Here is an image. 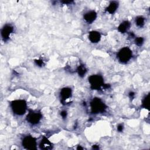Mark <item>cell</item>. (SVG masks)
<instances>
[{"instance_id": "6da1fadb", "label": "cell", "mask_w": 150, "mask_h": 150, "mask_svg": "<svg viewBox=\"0 0 150 150\" xmlns=\"http://www.w3.org/2000/svg\"><path fill=\"white\" fill-rule=\"evenodd\" d=\"M11 107L15 114L22 115L24 114L26 111L27 104L23 100H16L12 101Z\"/></svg>"}, {"instance_id": "7a4b0ae2", "label": "cell", "mask_w": 150, "mask_h": 150, "mask_svg": "<svg viewBox=\"0 0 150 150\" xmlns=\"http://www.w3.org/2000/svg\"><path fill=\"white\" fill-rule=\"evenodd\" d=\"M88 82L92 90H100L101 87L107 88L108 86L104 84V79L101 75L93 74L88 77Z\"/></svg>"}, {"instance_id": "3957f363", "label": "cell", "mask_w": 150, "mask_h": 150, "mask_svg": "<svg viewBox=\"0 0 150 150\" xmlns=\"http://www.w3.org/2000/svg\"><path fill=\"white\" fill-rule=\"evenodd\" d=\"M91 112L94 114L103 112L106 109V105L99 98H94L90 102Z\"/></svg>"}, {"instance_id": "277c9868", "label": "cell", "mask_w": 150, "mask_h": 150, "mask_svg": "<svg viewBox=\"0 0 150 150\" xmlns=\"http://www.w3.org/2000/svg\"><path fill=\"white\" fill-rule=\"evenodd\" d=\"M132 56V51L128 47H124L121 48L117 53V58L122 63H127L131 59Z\"/></svg>"}, {"instance_id": "5b68a950", "label": "cell", "mask_w": 150, "mask_h": 150, "mask_svg": "<svg viewBox=\"0 0 150 150\" xmlns=\"http://www.w3.org/2000/svg\"><path fill=\"white\" fill-rule=\"evenodd\" d=\"M22 144L23 146L27 149H36V139L30 135L25 137L22 140Z\"/></svg>"}, {"instance_id": "8992f818", "label": "cell", "mask_w": 150, "mask_h": 150, "mask_svg": "<svg viewBox=\"0 0 150 150\" xmlns=\"http://www.w3.org/2000/svg\"><path fill=\"white\" fill-rule=\"evenodd\" d=\"M42 115L41 112L34 111H29V112L26 117V120L29 123L32 125H36L42 119Z\"/></svg>"}, {"instance_id": "52a82bcc", "label": "cell", "mask_w": 150, "mask_h": 150, "mask_svg": "<svg viewBox=\"0 0 150 150\" xmlns=\"http://www.w3.org/2000/svg\"><path fill=\"white\" fill-rule=\"evenodd\" d=\"M72 96V91L71 89L69 87L63 88L60 93V97L61 102L62 104H65L67 103V101L70 99Z\"/></svg>"}, {"instance_id": "ba28073f", "label": "cell", "mask_w": 150, "mask_h": 150, "mask_svg": "<svg viewBox=\"0 0 150 150\" xmlns=\"http://www.w3.org/2000/svg\"><path fill=\"white\" fill-rule=\"evenodd\" d=\"M13 32V27L9 25L6 24L1 29V37L4 41H6L9 39L11 34Z\"/></svg>"}, {"instance_id": "9c48e42d", "label": "cell", "mask_w": 150, "mask_h": 150, "mask_svg": "<svg viewBox=\"0 0 150 150\" xmlns=\"http://www.w3.org/2000/svg\"><path fill=\"white\" fill-rule=\"evenodd\" d=\"M97 16V13L96 11H90L86 12V13H84V15L83 16V18L87 23L91 24L96 20Z\"/></svg>"}, {"instance_id": "30bf717a", "label": "cell", "mask_w": 150, "mask_h": 150, "mask_svg": "<svg viewBox=\"0 0 150 150\" xmlns=\"http://www.w3.org/2000/svg\"><path fill=\"white\" fill-rule=\"evenodd\" d=\"M101 37L100 33L96 30L91 31L88 34V39L93 43H98L100 40Z\"/></svg>"}, {"instance_id": "8fae6325", "label": "cell", "mask_w": 150, "mask_h": 150, "mask_svg": "<svg viewBox=\"0 0 150 150\" xmlns=\"http://www.w3.org/2000/svg\"><path fill=\"white\" fill-rule=\"evenodd\" d=\"M131 26V23L128 21H124L120 23L118 27V30L122 33H124L128 31Z\"/></svg>"}, {"instance_id": "7c38bea8", "label": "cell", "mask_w": 150, "mask_h": 150, "mask_svg": "<svg viewBox=\"0 0 150 150\" xmlns=\"http://www.w3.org/2000/svg\"><path fill=\"white\" fill-rule=\"evenodd\" d=\"M39 146L41 149H50L52 148L53 145L52 142H50L48 139L46 137H43L41 140L40 143L39 144Z\"/></svg>"}, {"instance_id": "4fadbf2b", "label": "cell", "mask_w": 150, "mask_h": 150, "mask_svg": "<svg viewBox=\"0 0 150 150\" xmlns=\"http://www.w3.org/2000/svg\"><path fill=\"white\" fill-rule=\"evenodd\" d=\"M118 7V2H117V1H111L109 5L105 9V11L110 13V14H112L114 13L116 10L117 9Z\"/></svg>"}, {"instance_id": "5bb4252c", "label": "cell", "mask_w": 150, "mask_h": 150, "mask_svg": "<svg viewBox=\"0 0 150 150\" xmlns=\"http://www.w3.org/2000/svg\"><path fill=\"white\" fill-rule=\"evenodd\" d=\"M77 71L80 77H84L87 72V69L84 64H80L78 66Z\"/></svg>"}, {"instance_id": "9a60e30c", "label": "cell", "mask_w": 150, "mask_h": 150, "mask_svg": "<svg viewBox=\"0 0 150 150\" xmlns=\"http://www.w3.org/2000/svg\"><path fill=\"white\" fill-rule=\"evenodd\" d=\"M135 24L139 28L143 27L145 24V18L141 16L137 17L135 19Z\"/></svg>"}, {"instance_id": "2e32d148", "label": "cell", "mask_w": 150, "mask_h": 150, "mask_svg": "<svg viewBox=\"0 0 150 150\" xmlns=\"http://www.w3.org/2000/svg\"><path fill=\"white\" fill-rule=\"evenodd\" d=\"M142 106L144 108L149 110V94H147L143 99L142 102Z\"/></svg>"}, {"instance_id": "e0dca14e", "label": "cell", "mask_w": 150, "mask_h": 150, "mask_svg": "<svg viewBox=\"0 0 150 150\" xmlns=\"http://www.w3.org/2000/svg\"><path fill=\"white\" fill-rule=\"evenodd\" d=\"M144 42V39L142 37H137L135 39V44L138 46H141Z\"/></svg>"}, {"instance_id": "ac0fdd59", "label": "cell", "mask_w": 150, "mask_h": 150, "mask_svg": "<svg viewBox=\"0 0 150 150\" xmlns=\"http://www.w3.org/2000/svg\"><path fill=\"white\" fill-rule=\"evenodd\" d=\"M35 62L36 64V65L39 66H42V65H43V61L42 60H40V59L35 60Z\"/></svg>"}, {"instance_id": "d6986e66", "label": "cell", "mask_w": 150, "mask_h": 150, "mask_svg": "<svg viewBox=\"0 0 150 150\" xmlns=\"http://www.w3.org/2000/svg\"><path fill=\"white\" fill-rule=\"evenodd\" d=\"M61 114V116L63 118H66V117H67V112L66 111H63L61 112L60 113Z\"/></svg>"}, {"instance_id": "ffe728a7", "label": "cell", "mask_w": 150, "mask_h": 150, "mask_svg": "<svg viewBox=\"0 0 150 150\" xmlns=\"http://www.w3.org/2000/svg\"><path fill=\"white\" fill-rule=\"evenodd\" d=\"M123 128H124V127L122 124H119L117 127V130L119 131V132H121L123 130Z\"/></svg>"}, {"instance_id": "44dd1931", "label": "cell", "mask_w": 150, "mask_h": 150, "mask_svg": "<svg viewBox=\"0 0 150 150\" xmlns=\"http://www.w3.org/2000/svg\"><path fill=\"white\" fill-rule=\"evenodd\" d=\"M129 97H130L133 98V97H134V96H135V94H134V93H133V92H130V93H129Z\"/></svg>"}, {"instance_id": "7402d4cb", "label": "cell", "mask_w": 150, "mask_h": 150, "mask_svg": "<svg viewBox=\"0 0 150 150\" xmlns=\"http://www.w3.org/2000/svg\"><path fill=\"white\" fill-rule=\"evenodd\" d=\"M93 149H99V147H98V146H96V145H93Z\"/></svg>"}, {"instance_id": "603a6c76", "label": "cell", "mask_w": 150, "mask_h": 150, "mask_svg": "<svg viewBox=\"0 0 150 150\" xmlns=\"http://www.w3.org/2000/svg\"><path fill=\"white\" fill-rule=\"evenodd\" d=\"M77 149H83V148L82 147H81L80 146H79L77 148Z\"/></svg>"}]
</instances>
